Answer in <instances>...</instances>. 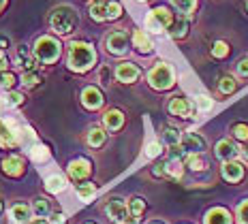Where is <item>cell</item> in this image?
Here are the masks:
<instances>
[{"mask_svg": "<svg viewBox=\"0 0 248 224\" xmlns=\"http://www.w3.org/2000/svg\"><path fill=\"white\" fill-rule=\"evenodd\" d=\"M96 60V54L92 49L90 43H84V41H75V43L69 45V66L77 73L88 71Z\"/></svg>", "mask_w": 248, "mask_h": 224, "instance_id": "cell-1", "label": "cell"}, {"mask_svg": "<svg viewBox=\"0 0 248 224\" xmlns=\"http://www.w3.org/2000/svg\"><path fill=\"white\" fill-rule=\"evenodd\" d=\"M49 22H51V30H54V32L69 34L77 28V22H79V19H77V13L71 7H58L54 13H51Z\"/></svg>", "mask_w": 248, "mask_h": 224, "instance_id": "cell-2", "label": "cell"}, {"mask_svg": "<svg viewBox=\"0 0 248 224\" xmlns=\"http://www.w3.org/2000/svg\"><path fill=\"white\" fill-rule=\"evenodd\" d=\"M148 81L154 90H167L173 86V71L167 62H158L152 71L148 73Z\"/></svg>", "mask_w": 248, "mask_h": 224, "instance_id": "cell-3", "label": "cell"}, {"mask_svg": "<svg viewBox=\"0 0 248 224\" xmlns=\"http://www.w3.org/2000/svg\"><path fill=\"white\" fill-rule=\"evenodd\" d=\"M34 56H37V60L45 62V64H51L60 56V43L56 39H51V36H41L37 45H34Z\"/></svg>", "mask_w": 248, "mask_h": 224, "instance_id": "cell-4", "label": "cell"}, {"mask_svg": "<svg viewBox=\"0 0 248 224\" xmlns=\"http://www.w3.org/2000/svg\"><path fill=\"white\" fill-rule=\"evenodd\" d=\"M171 24H173V13H169V9H165V7L152 9L146 19V26L152 32H163V30H167Z\"/></svg>", "mask_w": 248, "mask_h": 224, "instance_id": "cell-5", "label": "cell"}, {"mask_svg": "<svg viewBox=\"0 0 248 224\" xmlns=\"http://www.w3.org/2000/svg\"><path fill=\"white\" fill-rule=\"evenodd\" d=\"M105 211H107V216H109L113 222H118V224H133L131 213H128V207L124 205L120 199H111L105 205Z\"/></svg>", "mask_w": 248, "mask_h": 224, "instance_id": "cell-6", "label": "cell"}, {"mask_svg": "<svg viewBox=\"0 0 248 224\" xmlns=\"http://www.w3.org/2000/svg\"><path fill=\"white\" fill-rule=\"evenodd\" d=\"M203 145H205L203 139H201L199 134H195V133H188V134H184V137H180V148L184 149L186 156H190V154H201Z\"/></svg>", "mask_w": 248, "mask_h": 224, "instance_id": "cell-7", "label": "cell"}, {"mask_svg": "<svg viewBox=\"0 0 248 224\" xmlns=\"http://www.w3.org/2000/svg\"><path fill=\"white\" fill-rule=\"evenodd\" d=\"M126 49H128V36L124 32H111L109 36H107V51L120 56Z\"/></svg>", "mask_w": 248, "mask_h": 224, "instance_id": "cell-8", "label": "cell"}, {"mask_svg": "<svg viewBox=\"0 0 248 224\" xmlns=\"http://www.w3.org/2000/svg\"><path fill=\"white\" fill-rule=\"evenodd\" d=\"M139 75H141V71H139L135 64H131V62H124V64H120L116 69V77H118V81H122V83H133Z\"/></svg>", "mask_w": 248, "mask_h": 224, "instance_id": "cell-9", "label": "cell"}, {"mask_svg": "<svg viewBox=\"0 0 248 224\" xmlns=\"http://www.w3.org/2000/svg\"><path fill=\"white\" fill-rule=\"evenodd\" d=\"M15 143H17V130L9 122L0 119V145L2 148H13Z\"/></svg>", "mask_w": 248, "mask_h": 224, "instance_id": "cell-10", "label": "cell"}, {"mask_svg": "<svg viewBox=\"0 0 248 224\" xmlns=\"http://www.w3.org/2000/svg\"><path fill=\"white\" fill-rule=\"evenodd\" d=\"M90 163H88L86 158H77L73 163L69 164V175L73 177V179H86L88 175H90Z\"/></svg>", "mask_w": 248, "mask_h": 224, "instance_id": "cell-11", "label": "cell"}, {"mask_svg": "<svg viewBox=\"0 0 248 224\" xmlns=\"http://www.w3.org/2000/svg\"><path fill=\"white\" fill-rule=\"evenodd\" d=\"M169 111H171V116L190 118V111H193V107H190V103L186 101L184 96H175L173 101L169 103Z\"/></svg>", "mask_w": 248, "mask_h": 224, "instance_id": "cell-12", "label": "cell"}, {"mask_svg": "<svg viewBox=\"0 0 248 224\" xmlns=\"http://www.w3.org/2000/svg\"><path fill=\"white\" fill-rule=\"evenodd\" d=\"M81 101H84V105L88 109H99L103 105V94L99 92V88H86L84 92H81Z\"/></svg>", "mask_w": 248, "mask_h": 224, "instance_id": "cell-13", "label": "cell"}, {"mask_svg": "<svg viewBox=\"0 0 248 224\" xmlns=\"http://www.w3.org/2000/svg\"><path fill=\"white\" fill-rule=\"evenodd\" d=\"M2 171L7 175H11V177L22 175L24 173V160L17 158V156H9V158L2 160Z\"/></svg>", "mask_w": 248, "mask_h": 224, "instance_id": "cell-14", "label": "cell"}, {"mask_svg": "<svg viewBox=\"0 0 248 224\" xmlns=\"http://www.w3.org/2000/svg\"><path fill=\"white\" fill-rule=\"evenodd\" d=\"M205 224H231V216L223 207H214L205 213Z\"/></svg>", "mask_w": 248, "mask_h": 224, "instance_id": "cell-15", "label": "cell"}, {"mask_svg": "<svg viewBox=\"0 0 248 224\" xmlns=\"http://www.w3.org/2000/svg\"><path fill=\"white\" fill-rule=\"evenodd\" d=\"M216 154H218V158H223L225 163H229L231 158H235L237 156V148L233 141H229V139H225V141H220L216 145Z\"/></svg>", "mask_w": 248, "mask_h": 224, "instance_id": "cell-16", "label": "cell"}, {"mask_svg": "<svg viewBox=\"0 0 248 224\" xmlns=\"http://www.w3.org/2000/svg\"><path fill=\"white\" fill-rule=\"evenodd\" d=\"M242 175H244V169L237 163H225L223 164V177L229 181H240Z\"/></svg>", "mask_w": 248, "mask_h": 224, "instance_id": "cell-17", "label": "cell"}, {"mask_svg": "<svg viewBox=\"0 0 248 224\" xmlns=\"http://www.w3.org/2000/svg\"><path fill=\"white\" fill-rule=\"evenodd\" d=\"M17 62L26 69V73H28V71H34V66H37V58L30 54L28 47H19V49H17Z\"/></svg>", "mask_w": 248, "mask_h": 224, "instance_id": "cell-18", "label": "cell"}, {"mask_svg": "<svg viewBox=\"0 0 248 224\" xmlns=\"http://www.w3.org/2000/svg\"><path fill=\"white\" fill-rule=\"evenodd\" d=\"M173 39H184L186 32H188V17H178V22L173 19V24L169 26Z\"/></svg>", "mask_w": 248, "mask_h": 224, "instance_id": "cell-19", "label": "cell"}, {"mask_svg": "<svg viewBox=\"0 0 248 224\" xmlns=\"http://www.w3.org/2000/svg\"><path fill=\"white\" fill-rule=\"evenodd\" d=\"M171 4L182 13V17H190L197 9V0H171Z\"/></svg>", "mask_w": 248, "mask_h": 224, "instance_id": "cell-20", "label": "cell"}, {"mask_svg": "<svg viewBox=\"0 0 248 224\" xmlns=\"http://www.w3.org/2000/svg\"><path fill=\"white\" fill-rule=\"evenodd\" d=\"M122 122H124V116L120 111H116V109H113V111H107V116H105V126L109 128V130H118L122 126Z\"/></svg>", "mask_w": 248, "mask_h": 224, "instance_id": "cell-21", "label": "cell"}, {"mask_svg": "<svg viewBox=\"0 0 248 224\" xmlns=\"http://www.w3.org/2000/svg\"><path fill=\"white\" fill-rule=\"evenodd\" d=\"M133 41H135L137 49L141 51V54H150V51H152V43H150V39L141 32V30H135V36H133Z\"/></svg>", "mask_w": 248, "mask_h": 224, "instance_id": "cell-22", "label": "cell"}, {"mask_svg": "<svg viewBox=\"0 0 248 224\" xmlns=\"http://www.w3.org/2000/svg\"><path fill=\"white\" fill-rule=\"evenodd\" d=\"M163 173H167L171 177H182V160H180V158H171L167 164H165Z\"/></svg>", "mask_w": 248, "mask_h": 224, "instance_id": "cell-23", "label": "cell"}, {"mask_svg": "<svg viewBox=\"0 0 248 224\" xmlns=\"http://www.w3.org/2000/svg\"><path fill=\"white\" fill-rule=\"evenodd\" d=\"M64 186H66L64 177H62V175H51V177H47L45 188H47L49 192H60V190H64Z\"/></svg>", "mask_w": 248, "mask_h": 224, "instance_id": "cell-24", "label": "cell"}, {"mask_svg": "<svg viewBox=\"0 0 248 224\" xmlns=\"http://www.w3.org/2000/svg\"><path fill=\"white\" fill-rule=\"evenodd\" d=\"M90 15L96 19V22H103V19H107V9H105V2H103V0H96V2L90 7Z\"/></svg>", "mask_w": 248, "mask_h": 224, "instance_id": "cell-25", "label": "cell"}, {"mask_svg": "<svg viewBox=\"0 0 248 224\" xmlns=\"http://www.w3.org/2000/svg\"><path fill=\"white\" fill-rule=\"evenodd\" d=\"M11 216L15 222H26L30 218V207L28 205H15L11 209Z\"/></svg>", "mask_w": 248, "mask_h": 224, "instance_id": "cell-26", "label": "cell"}, {"mask_svg": "<svg viewBox=\"0 0 248 224\" xmlns=\"http://www.w3.org/2000/svg\"><path fill=\"white\" fill-rule=\"evenodd\" d=\"M105 9H107V19H118L122 15V4L116 2V0L105 2Z\"/></svg>", "mask_w": 248, "mask_h": 224, "instance_id": "cell-27", "label": "cell"}, {"mask_svg": "<svg viewBox=\"0 0 248 224\" xmlns=\"http://www.w3.org/2000/svg\"><path fill=\"white\" fill-rule=\"evenodd\" d=\"M103 141H105V133H103L101 128H92L90 134H88V143H90L92 148H99V145H103Z\"/></svg>", "mask_w": 248, "mask_h": 224, "instance_id": "cell-28", "label": "cell"}, {"mask_svg": "<svg viewBox=\"0 0 248 224\" xmlns=\"http://www.w3.org/2000/svg\"><path fill=\"white\" fill-rule=\"evenodd\" d=\"M235 88H237L235 77L225 75L223 79H220V92H223V94H231V92H235Z\"/></svg>", "mask_w": 248, "mask_h": 224, "instance_id": "cell-29", "label": "cell"}, {"mask_svg": "<svg viewBox=\"0 0 248 224\" xmlns=\"http://www.w3.org/2000/svg\"><path fill=\"white\" fill-rule=\"evenodd\" d=\"M229 51H231V47L225 43V41H216L214 47H212V56H214V58H227Z\"/></svg>", "mask_w": 248, "mask_h": 224, "instance_id": "cell-30", "label": "cell"}, {"mask_svg": "<svg viewBox=\"0 0 248 224\" xmlns=\"http://www.w3.org/2000/svg\"><path fill=\"white\" fill-rule=\"evenodd\" d=\"M143 209H146V205H143L141 199H133L131 205H128V213L133 216V220H139V216L143 213Z\"/></svg>", "mask_w": 248, "mask_h": 224, "instance_id": "cell-31", "label": "cell"}, {"mask_svg": "<svg viewBox=\"0 0 248 224\" xmlns=\"http://www.w3.org/2000/svg\"><path fill=\"white\" fill-rule=\"evenodd\" d=\"M22 103H24V96L19 94V92H9V94L4 96L2 105L4 107H17V105H22Z\"/></svg>", "mask_w": 248, "mask_h": 224, "instance_id": "cell-32", "label": "cell"}, {"mask_svg": "<svg viewBox=\"0 0 248 224\" xmlns=\"http://www.w3.org/2000/svg\"><path fill=\"white\" fill-rule=\"evenodd\" d=\"M32 209H34V213H37V216H39V218L47 216V213L51 211V209H49V203H47V201H45V199H37V201H34Z\"/></svg>", "mask_w": 248, "mask_h": 224, "instance_id": "cell-33", "label": "cell"}, {"mask_svg": "<svg viewBox=\"0 0 248 224\" xmlns=\"http://www.w3.org/2000/svg\"><path fill=\"white\" fill-rule=\"evenodd\" d=\"M186 160H188V166L193 171H201V169H205V160L201 158L199 154H190V156H186Z\"/></svg>", "mask_w": 248, "mask_h": 224, "instance_id": "cell-34", "label": "cell"}, {"mask_svg": "<svg viewBox=\"0 0 248 224\" xmlns=\"http://www.w3.org/2000/svg\"><path fill=\"white\" fill-rule=\"evenodd\" d=\"M163 137H165V141L169 143V148H171V145H178L180 143V137H182V134H180L175 128H165Z\"/></svg>", "mask_w": 248, "mask_h": 224, "instance_id": "cell-35", "label": "cell"}, {"mask_svg": "<svg viewBox=\"0 0 248 224\" xmlns=\"http://www.w3.org/2000/svg\"><path fill=\"white\" fill-rule=\"evenodd\" d=\"M30 156H32L37 163H43V160L49 158V152H47V148H43V145H34L32 152H30Z\"/></svg>", "mask_w": 248, "mask_h": 224, "instance_id": "cell-36", "label": "cell"}, {"mask_svg": "<svg viewBox=\"0 0 248 224\" xmlns=\"http://www.w3.org/2000/svg\"><path fill=\"white\" fill-rule=\"evenodd\" d=\"M94 192H96V188L92 184H79V188H77V194H79V199H92L94 196Z\"/></svg>", "mask_w": 248, "mask_h": 224, "instance_id": "cell-37", "label": "cell"}, {"mask_svg": "<svg viewBox=\"0 0 248 224\" xmlns=\"http://www.w3.org/2000/svg\"><path fill=\"white\" fill-rule=\"evenodd\" d=\"M22 81H24V86H28V88H34V86H39L41 77H39V75H37V73H34V71H28V73H24Z\"/></svg>", "mask_w": 248, "mask_h": 224, "instance_id": "cell-38", "label": "cell"}, {"mask_svg": "<svg viewBox=\"0 0 248 224\" xmlns=\"http://www.w3.org/2000/svg\"><path fill=\"white\" fill-rule=\"evenodd\" d=\"M233 134L242 141H248V126L246 124H235L233 126Z\"/></svg>", "mask_w": 248, "mask_h": 224, "instance_id": "cell-39", "label": "cell"}, {"mask_svg": "<svg viewBox=\"0 0 248 224\" xmlns=\"http://www.w3.org/2000/svg\"><path fill=\"white\" fill-rule=\"evenodd\" d=\"M13 83H15V77L11 75V73H7V71L0 73V86L2 88H13Z\"/></svg>", "mask_w": 248, "mask_h": 224, "instance_id": "cell-40", "label": "cell"}, {"mask_svg": "<svg viewBox=\"0 0 248 224\" xmlns=\"http://www.w3.org/2000/svg\"><path fill=\"white\" fill-rule=\"evenodd\" d=\"M237 218H240V224H248V201H244L237 209Z\"/></svg>", "mask_w": 248, "mask_h": 224, "instance_id": "cell-41", "label": "cell"}, {"mask_svg": "<svg viewBox=\"0 0 248 224\" xmlns=\"http://www.w3.org/2000/svg\"><path fill=\"white\" fill-rule=\"evenodd\" d=\"M237 71H240L242 77H248V58L240 60V64H237Z\"/></svg>", "mask_w": 248, "mask_h": 224, "instance_id": "cell-42", "label": "cell"}, {"mask_svg": "<svg viewBox=\"0 0 248 224\" xmlns=\"http://www.w3.org/2000/svg\"><path fill=\"white\" fill-rule=\"evenodd\" d=\"M158 154H161V145H158L156 141L150 143V148H148V156H152V158H154V156H158Z\"/></svg>", "mask_w": 248, "mask_h": 224, "instance_id": "cell-43", "label": "cell"}, {"mask_svg": "<svg viewBox=\"0 0 248 224\" xmlns=\"http://www.w3.org/2000/svg\"><path fill=\"white\" fill-rule=\"evenodd\" d=\"M197 105H199V109H210L212 107V101L208 96H199L197 98Z\"/></svg>", "mask_w": 248, "mask_h": 224, "instance_id": "cell-44", "label": "cell"}, {"mask_svg": "<svg viewBox=\"0 0 248 224\" xmlns=\"http://www.w3.org/2000/svg\"><path fill=\"white\" fill-rule=\"evenodd\" d=\"M49 224H64V213H51Z\"/></svg>", "mask_w": 248, "mask_h": 224, "instance_id": "cell-45", "label": "cell"}, {"mask_svg": "<svg viewBox=\"0 0 248 224\" xmlns=\"http://www.w3.org/2000/svg\"><path fill=\"white\" fill-rule=\"evenodd\" d=\"M4 69H7V58H4V56L0 54V73H2Z\"/></svg>", "mask_w": 248, "mask_h": 224, "instance_id": "cell-46", "label": "cell"}, {"mask_svg": "<svg viewBox=\"0 0 248 224\" xmlns=\"http://www.w3.org/2000/svg\"><path fill=\"white\" fill-rule=\"evenodd\" d=\"M30 224H47V222H45V220H43V218H34V220H32V222H30Z\"/></svg>", "mask_w": 248, "mask_h": 224, "instance_id": "cell-47", "label": "cell"}, {"mask_svg": "<svg viewBox=\"0 0 248 224\" xmlns=\"http://www.w3.org/2000/svg\"><path fill=\"white\" fill-rule=\"evenodd\" d=\"M242 154H244V158H248V143L244 145V149H242Z\"/></svg>", "mask_w": 248, "mask_h": 224, "instance_id": "cell-48", "label": "cell"}, {"mask_svg": "<svg viewBox=\"0 0 248 224\" xmlns=\"http://www.w3.org/2000/svg\"><path fill=\"white\" fill-rule=\"evenodd\" d=\"M0 45H2V47H7V39H4V36H0Z\"/></svg>", "mask_w": 248, "mask_h": 224, "instance_id": "cell-49", "label": "cell"}, {"mask_svg": "<svg viewBox=\"0 0 248 224\" xmlns=\"http://www.w3.org/2000/svg\"><path fill=\"white\" fill-rule=\"evenodd\" d=\"M0 211H2V203H0Z\"/></svg>", "mask_w": 248, "mask_h": 224, "instance_id": "cell-50", "label": "cell"}, {"mask_svg": "<svg viewBox=\"0 0 248 224\" xmlns=\"http://www.w3.org/2000/svg\"><path fill=\"white\" fill-rule=\"evenodd\" d=\"M152 224H161V222H152Z\"/></svg>", "mask_w": 248, "mask_h": 224, "instance_id": "cell-51", "label": "cell"}, {"mask_svg": "<svg viewBox=\"0 0 248 224\" xmlns=\"http://www.w3.org/2000/svg\"><path fill=\"white\" fill-rule=\"evenodd\" d=\"M141 2H146V0H141Z\"/></svg>", "mask_w": 248, "mask_h": 224, "instance_id": "cell-52", "label": "cell"}, {"mask_svg": "<svg viewBox=\"0 0 248 224\" xmlns=\"http://www.w3.org/2000/svg\"><path fill=\"white\" fill-rule=\"evenodd\" d=\"M246 7H248V4H246Z\"/></svg>", "mask_w": 248, "mask_h": 224, "instance_id": "cell-53", "label": "cell"}]
</instances>
